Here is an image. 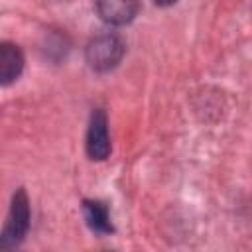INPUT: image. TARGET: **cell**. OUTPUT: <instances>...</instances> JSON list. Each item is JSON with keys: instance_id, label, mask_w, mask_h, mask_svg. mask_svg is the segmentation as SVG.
I'll return each instance as SVG.
<instances>
[{"instance_id": "cell-1", "label": "cell", "mask_w": 252, "mask_h": 252, "mask_svg": "<svg viewBox=\"0 0 252 252\" xmlns=\"http://www.w3.org/2000/svg\"><path fill=\"white\" fill-rule=\"evenodd\" d=\"M126 53V43L116 33H98L85 47V61L96 73H108L118 67Z\"/></svg>"}, {"instance_id": "cell-2", "label": "cell", "mask_w": 252, "mask_h": 252, "mask_svg": "<svg viewBox=\"0 0 252 252\" xmlns=\"http://www.w3.org/2000/svg\"><path fill=\"white\" fill-rule=\"evenodd\" d=\"M30 220H32V211H30V199L26 195V191L20 187L16 189V193L12 195V203H10V211H8V219L4 224V230L0 234V248L2 250H12L18 248L28 230H30Z\"/></svg>"}, {"instance_id": "cell-3", "label": "cell", "mask_w": 252, "mask_h": 252, "mask_svg": "<svg viewBox=\"0 0 252 252\" xmlns=\"http://www.w3.org/2000/svg\"><path fill=\"white\" fill-rule=\"evenodd\" d=\"M85 150L93 161H104L110 156L112 146H110V134H108V116L102 108H94L91 112Z\"/></svg>"}, {"instance_id": "cell-4", "label": "cell", "mask_w": 252, "mask_h": 252, "mask_svg": "<svg viewBox=\"0 0 252 252\" xmlns=\"http://www.w3.org/2000/svg\"><path fill=\"white\" fill-rule=\"evenodd\" d=\"M94 10L104 24L126 26L140 12V0H94Z\"/></svg>"}, {"instance_id": "cell-5", "label": "cell", "mask_w": 252, "mask_h": 252, "mask_svg": "<svg viewBox=\"0 0 252 252\" xmlns=\"http://www.w3.org/2000/svg\"><path fill=\"white\" fill-rule=\"evenodd\" d=\"M24 53L22 49L12 41L0 43V83L2 87L12 85L24 71Z\"/></svg>"}, {"instance_id": "cell-6", "label": "cell", "mask_w": 252, "mask_h": 252, "mask_svg": "<svg viewBox=\"0 0 252 252\" xmlns=\"http://www.w3.org/2000/svg\"><path fill=\"white\" fill-rule=\"evenodd\" d=\"M83 217L87 226L94 232V234H112L114 232V224L110 219V211L108 205L104 201L98 199H85L83 201Z\"/></svg>"}, {"instance_id": "cell-7", "label": "cell", "mask_w": 252, "mask_h": 252, "mask_svg": "<svg viewBox=\"0 0 252 252\" xmlns=\"http://www.w3.org/2000/svg\"><path fill=\"white\" fill-rule=\"evenodd\" d=\"M177 0H154V4L156 6H159V8H169V6H173Z\"/></svg>"}]
</instances>
